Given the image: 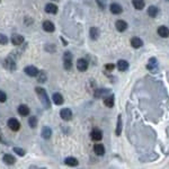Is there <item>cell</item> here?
<instances>
[{
    "label": "cell",
    "instance_id": "6da1fadb",
    "mask_svg": "<svg viewBox=\"0 0 169 169\" xmlns=\"http://www.w3.org/2000/svg\"><path fill=\"white\" fill-rule=\"evenodd\" d=\"M35 90H36V94L38 95V97H40V100H41L42 105H43L46 109L51 108V100H50V98H49L47 94H46L45 89H43L42 87H36L35 88Z\"/></svg>",
    "mask_w": 169,
    "mask_h": 169
},
{
    "label": "cell",
    "instance_id": "7a4b0ae2",
    "mask_svg": "<svg viewBox=\"0 0 169 169\" xmlns=\"http://www.w3.org/2000/svg\"><path fill=\"white\" fill-rule=\"evenodd\" d=\"M4 67H5L7 70H9V71H15L16 68H17L15 59H13L12 56L6 58V60H5V62H4Z\"/></svg>",
    "mask_w": 169,
    "mask_h": 169
},
{
    "label": "cell",
    "instance_id": "3957f363",
    "mask_svg": "<svg viewBox=\"0 0 169 169\" xmlns=\"http://www.w3.org/2000/svg\"><path fill=\"white\" fill-rule=\"evenodd\" d=\"M63 65L65 70H71L72 68V54L70 52H65L63 55Z\"/></svg>",
    "mask_w": 169,
    "mask_h": 169
},
{
    "label": "cell",
    "instance_id": "277c9868",
    "mask_svg": "<svg viewBox=\"0 0 169 169\" xmlns=\"http://www.w3.org/2000/svg\"><path fill=\"white\" fill-rule=\"evenodd\" d=\"M8 127L12 130V131H18L20 129V123L17 119H8V123H7Z\"/></svg>",
    "mask_w": 169,
    "mask_h": 169
},
{
    "label": "cell",
    "instance_id": "5b68a950",
    "mask_svg": "<svg viewBox=\"0 0 169 169\" xmlns=\"http://www.w3.org/2000/svg\"><path fill=\"white\" fill-rule=\"evenodd\" d=\"M24 72L29 77H36L38 75V72H40V70L34 65H28L24 69Z\"/></svg>",
    "mask_w": 169,
    "mask_h": 169
},
{
    "label": "cell",
    "instance_id": "8992f818",
    "mask_svg": "<svg viewBox=\"0 0 169 169\" xmlns=\"http://www.w3.org/2000/svg\"><path fill=\"white\" fill-rule=\"evenodd\" d=\"M60 116L64 121H70V119H72V112H71L70 108H62L60 111Z\"/></svg>",
    "mask_w": 169,
    "mask_h": 169
},
{
    "label": "cell",
    "instance_id": "52a82bcc",
    "mask_svg": "<svg viewBox=\"0 0 169 169\" xmlns=\"http://www.w3.org/2000/svg\"><path fill=\"white\" fill-rule=\"evenodd\" d=\"M77 69L79 70V71H86L88 69V62L87 60H85V59H79L78 60V62H77Z\"/></svg>",
    "mask_w": 169,
    "mask_h": 169
},
{
    "label": "cell",
    "instance_id": "ba28073f",
    "mask_svg": "<svg viewBox=\"0 0 169 169\" xmlns=\"http://www.w3.org/2000/svg\"><path fill=\"white\" fill-rule=\"evenodd\" d=\"M90 137H91V139H93L94 141H100V140L103 139V133H101V131L98 130V129H94V130L91 131V133H90Z\"/></svg>",
    "mask_w": 169,
    "mask_h": 169
},
{
    "label": "cell",
    "instance_id": "9c48e42d",
    "mask_svg": "<svg viewBox=\"0 0 169 169\" xmlns=\"http://www.w3.org/2000/svg\"><path fill=\"white\" fill-rule=\"evenodd\" d=\"M43 29L45 32H47V33H52V32H54V29H55V26L50 20H45L43 23Z\"/></svg>",
    "mask_w": 169,
    "mask_h": 169
},
{
    "label": "cell",
    "instance_id": "30bf717a",
    "mask_svg": "<svg viewBox=\"0 0 169 169\" xmlns=\"http://www.w3.org/2000/svg\"><path fill=\"white\" fill-rule=\"evenodd\" d=\"M109 10H111V13L114 14V15H119L123 12V8L121 5L119 4H112L111 6H109Z\"/></svg>",
    "mask_w": 169,
    "mask_h": 169
},
{
    "label": "cell",
    "instance_id": "8fae6325",
    "mask_svg": "<svg viewBox=\"0 0 169 169\" xmlns=\"http://www.w3.org/2000/svg\"><path fill=\"white\" fill-rule=\"evenodd\" d=\"M31 113V109L27 105H20L18 107V114L20 116H28Z\"/></svg>",
    "mask_w": 169,
    "mask_h": 169
},
{
    "label": "cell",
    "instance_id": "7c38bea8",
    "mask_svg": "<svg viewBox=\"0 0 169 169\" xmlns=\"http://www.w3.org/2000/svg\"><path fill=\"white\" fill-rule=\"evenodd\" d=\"M24 42V37L22 36V35H19V34H14L13 36H12V43L14 45H20V44H23Z\"/></svg>",
    "mask_w": 169,
    "mask_h": 169
},
{
    "label": "cell",
    "instance_id": "4fadbf2b",
    "mask_svg": "<svg viewBox=\"0 0 169 169\" xmlns=\"http://www.w3.org/2000/svg\"><path fill=\"white\" fill-rule=\"evenodd\" d=\"M94 151L96 155L98 156H103L105 153V147L101 143H96L94 145Z\"/></svg>",
    "mask_w": 169,
    "mask_h": 169
},
{
    "label": "cell",
    "instance_id": "5bb4252c",
    "mask_svg": "<svg viewBox=\"0 0 169 169\" xmlns=\"http://www.w3.org/2000/svg\"><path fill=\"white\" fill-rule=\"evenodd\" d=\"M52 99L54 101V104L55 105H62L64 99H63V96L60 93H55V94H53L52 96Z\"/></svg>",
    "mask_w": 169,
    "mask_h": 169
},
{
    "label": "cell",
    "instance_id": "9a60e30c",
    "mask_svg": "<svg viewBox=\"0 0 169 169\" xmlns=\"http://www.w3.org/2000/svg\"><path fill=\"white\" fill-rule=\"evenodd\" d=\"M41 134H42V138H43V139H45V140H49V139L51 138V135H52V130H51L49 126H44L43 129H42Z\"/></svg>",
    "mask_w": 169,
    "mask_h": 169
},
{
    "label": "cell",
    "instance_id": "2e32d148",
    "mask_svg": "<svg viewBox=\"0 0 169 169\" xmlns=\"http://www.w3.org/2000/svg\"><path fill=\"white\" fill-rule=\"evenodd\" d=\"M45 12L47 14L54 15V14L58 13V6L54 5V4H47V5L45 6Z\"/></svg>",
    "mask_w": 169,
    "mask_h": 169
},
{
    "label": "cell",
    "instance_id": "e0dca14e",
    "mask_svg": "<svg viewBox=\"0 0 169 169\" xmlns=\"http://www.w3.org/2000/svg\"><path fill=\"white\" fill-rule=\"evenodd\" d=\"M109 94V90L106 88H101V89H97L96 93H95V97L96 98H99V97H106L107 95Z\"/></svg>",
    "mask_w": 169,
    "mask_h": 169
},
{
    "label": "cell",
    "instance_id": "ac0fdd59",
    "mask_svg": "<svg viewBox=\"0 0 169 169\" xmlns=\"http://www.w3.org/2000/svg\"><path fill=\"white\" fill-rule=\"evenodd\" d=\"M115 26H116V29L119 32H124L127 28V24H126V22H124V20H117L115 23Z\"/></svg>",
    "mask_w": 169,
    "mask_h": 169
},
{
    "label": "cell",
    "instance_id": "d6986e66",
    "mask_svg": "<svg viewBox=\"0 0 169 169\" xmlns=\"http://www.w3.org/2000/svg\"><path fill=\"white\" fill-rule=\"evenodd\" d=\"M117 69L119 70V71H126V70L129 69V62L127 61H125V60H119V61H117Z\"/></svg>",
    "mask_w": 169,
    "mask_h": 169
},
{
    "label": "cell",
    "instance_id": "ffe728a7",
    "mask_svg": "<svg viewBox=\"0 0 169 169\" xmlns=\"http://www.w3.org/2000/svg\"><path fill=\"white\" fill-rule=\"evenodd\" d=\"M158 34L161 36V37H168L169 36V28H167L166 26H160L158 28Z\"/></svg>",
    "mask_w": 169,
    "mask_h": 169
},
{
    "label": "cell",
    "instance_id": "44dd1931",
    "mask_svg": "<svg viewBox=\"0 0 169 169\" xmlns=\"http://www.w3.org/2000/svg\"><path fill=\"white\" fill-rule=\"evenodd\" d=\"M131 45L134 47V49H139V47H141L142 45H143V42H142V40L139 37H133L131 40Z\"/></svg>",
    "mask_w": 169,
    "mask_h": 169
},
{
    "label": "cell",
    "instance_id": "7402d4cb",
    "mask_svg": "<svg viewBox=\"0 0 169 169\" xmlns=\"http://www.w3.org/2000/svg\"><path fill=\"white\" fill-rule=\"evenodd\" d=\"M64 163L65 165H68V166H71V167H76V166H78V159H76L73 157H68V158H65V160H64Z\"/></svg>",
    "mask_w": 169,
    "mask_h": 169
},
{
    "label": "cell",
    "instance_id": "603a6c76",
    "mask_svg": "<svg viewBox=\"0 0 169 169\" xmlns=\"http://www.w3.org/2000/svg\"><path fill=\"white\" fill-rule=\"evenodd\" d=\"M132 5L135 9L141 10L144 8V0H132Z\"/></svg>",
    "mask_w": 169,
    "mask_h": 169
},
{
    "label": "cell",
    "instance_id": "cb8c5ba5",
    "mask_svg": "<svg viewBox=\"0 0 169 169\" xmlns=\"http://www.w3.org/2000/svg\"><path fill=\"white\" fill-rule=\"evenodd\" d=\"M89 35H90L91 40H97L99 37V29L96 28V27H91L90 31H89Z\"/></svg>",
    "mask_w": 169,
    "mask_h": 169
},
{
    "label": "cell",
    "instance_id": "d4e9b609",
    "mask_svg": "<svg viewBox=\"0 0 169 169\" xmlns=\"http://www.w3.org/2000/svg\"><path fill=\"white\" fill-rule=\"evenodd\" d=\"M104 104H105V106L109 107V108L114 106V95L106 96L105 99H104Z\"/></svg>",
    "mask_w": 169,
    "mask_h": 169
},
{
    "label": "cell",
    "instance_id": "484cf974",
    "mask_svg": "<svg viewBox=\"0 0 169 169\" xmlns=\"http://www.w3.org/2000/svg\"><path fill=\"white\" fill-rule=\"evenodd\" d=\"M4 161H5L7 165H14V163H16V159H15V157L12 156V155H5V156H4Z\"/></svg>",
    "mask_w": 169,
    "mask_h": 169
},
{
    "label": "cell",
    "instance_id": "4316f807",
    "mask_svg": "<svg viewBox=\"0 0 169 169\" xmlns=\"http://www.w3.org/2000/svg\"><path fill=\"white\" fill-rule=\"evenodd\" d=\"M158 13H159V10H158V8L156 6H150L148 8V15L150 17H157Z\"/></svg>",
    "mask_w": 169,
    "mask_h": 169
},
{
    "label": "cell",
    "instance_id": "83f0119b",
    "mask_svg": "<svg viewBox=\"0 0 169 169\" xmlns=\"http://www.w3.org/2000/svg\"><path fill=\"white\" fill-rule=\"evenodd\" d=\"M157 65H158V63H157V59H150V61H149V64H148V69L151 70V71H153V70L157 69Z\"/></svg>",
    "mask_w": 169,
    "mask_h": 169
},
{
    "label": "cell",
    "instance_id": "f1b7e54d",
    "mask_svg": "<svg viewBox=\"0 0 169 169\" xmlns=\"http://www.w3.org/2000/svg\"><path fill=\"white\" fill-rule=\"evenodd\" d=\"M122 132V116L119 115L117 117V126H116V135H121Z\"/></svg>",
    "mask_w": 169,
    "mask_h": 169
},
{
    "label": "cell",
    "instance_id": "f546056e",
    "mask_svg": "<svg viewBox=\"0 0 169 169\" xmlns=\"http://www.w3.org/2000/svg\"><path fill=\"white\" fill-rule=\"evenodd\" d=\"M36 77H37L38 82H42V83H43V82L46 81V73H45L44 71H40V72H38V75L36 76Z\"/></svg>",
    "mask_w": 169,
    "mask_h": 169
},
{
    "label": "cell",
    "instance_id": "4dcf8cb0",
    "mask_svg": "<svg viewBox=\"0 0 169 169\" xmlns=\"http://www.w3.org/2000/svg\"><path fill=\"white\" fill-rule=\"evenodd\" d=\"M28 124L31 127H36L37 126V119H36V116H31L29 119H28Z\"/></svg>",
    "mask_w": 169,
    "mask_h": 169
},
{
    "label": "cell",
    "instance_id": "1f68e13d",
    "mask_svg": "<svg viewBox=\"0 0 169 169\" xmlns=\"http://www.w3.org/2000/svg\"><path fill=\"white\" fill-rule=\"evenodd\" d=\"M14 151H15V152L20 157L25 156V150H24V149H22V148H17V147H15V148H14Z\"/></svg>",
    "mask_w": 169,
    "mask_h": 169
},
{
    "label": "cell",
    "instance_id": "d6a6232c",
    "mask_svg": "<svg viewBox=\"0 0 169 169\" xmlns=\"http://www.w3.org/2000/svg\"><path fill=\"white\" fill-rule=\"evenodd\" d=\"M8 43V37L4 34H0V44L1 45H6Z\"/></svg>",
    "mask_w": 169,
    "mask_h": 169
},
{
    "label": "cell",
    "instance_id": "836d02e7",
    "mask_svg": "<svg viewBox=\"0 0 169 169\" xmlns=\"http://www.w3.org/2000/svg\"><path fill=\"white\" fill-rule=\"evenodd\" d=\"M7 100V95L5 91L0 90V103H5Z\"/></svg>",
    "mask_w": 169,
    "mask_h": 169
},
{
    "label": "cell",
    "instance_id": "e575fe53",
    "mask_svg": "<svg viewBox=\"0 0 169 169\" xmlns=\"http://www.w3.org/2000/svg\"><path fill=\"white\" fill-rule=\"evenodd\" d=\"M96 1H97L98 6H99L101 9H104V8H105V0H96Z\"/></svg>",
    "mask_w": 169,
    "mask_h": 169
},
{
    "label": "cell",
    "instance_id": "d590c367",
    "mask_svg": "<svg viewBox=\"0 0 169 169\" xmlns=\"http://www.w3.org/2000/svg\"><path fill=\"white\" fill-rule=\"evenodd\" d=\"M105 68H106V70H108V71H112V70L114 69V64H111V63H109V64H106Z\"/></svg>",
    "mask_w": 169,
    "mask_h": 169
},
{
    "label": "cell",
    "instance_id": "8d00e7d4",
    "mask_svg": "<svg viewBox=\"0 0 169 169\" xmlns=\"http://www.w3.org/2000/svg\"><path fill=\"white\" fill-rule=\"evenodd\" d=\"M0 142H4V141H2V139H1V137H0Z\"/></svg>",
    "mask_w": 169,
    "mask_h": 169
},
{
    "label": "cell",
    "instance_id": "74e56055",
    "mask_svg": "<svg viewBox=\"0 0 169 169\" xmlns=\"http://www.w3.org/2000/svg\"><path fill=\"white\" fill-rule=\"evenodd\" d=\"M53 1H59V0H53Z\"/></svg>",
    "mask_w": 169,
    "mask_h": 169
},
{
    "label": "cell",
    "instance_id": "f35d334b",
    "mask_svg": "<svg viewBox=\"0 0 169 169\" xmlns=\"http://www.w3.org/2000/svg\"><path fill=\"white\" fill-rule=\"evenodd\" d=\"M0 2H1V0H0Z\"/></svg>",
    "mask_w": 169,
    "mask_h": 169
},
{
    "label": "cell",
    "instance_id": "ab89813d",
    "mask_svg": "<svg viewBox=\"0 0 169 169\" xmlns=\"http://www.w3.org/2000/svg\"><path fill=\"white\" fill-rule=\"evenodd\" d=\"M167 1H169V0H167Z\"/></svg>",
    "mask_w": 169,
    "mask_h": 169
}]
</instances>
